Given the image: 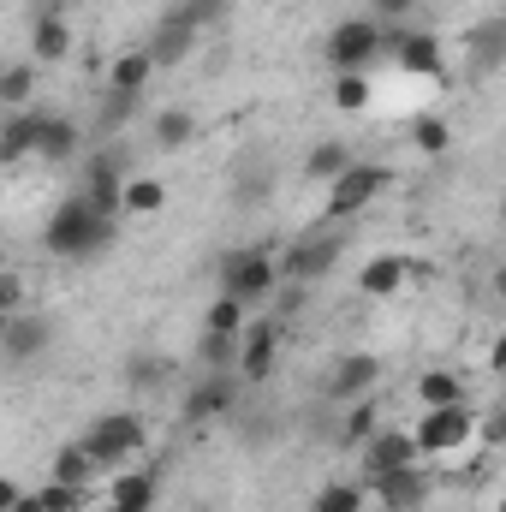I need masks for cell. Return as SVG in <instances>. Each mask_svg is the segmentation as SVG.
Here are the masks:
<instances>
[{"mask_svg": "<svg viewBox=\"0 0 506 512\" xmlns=\"http://www.w3.org/2000/svg\"><path fill=\"white\" fill-rule=\"evenodd\" d=\"M114 239H120V215H96L84 197H66L42 227V245L66 262H96Z\"/></svg>", "mask_w": 506, "mask_h": 512, "instance_id": "cell-1", "label": "cell"}, {"mask_svg": "<svg viewBox=\"0 0 506 512\" xmlns=\"http://www.w3.org/2000/svg\"><path fill=\"white\" fill-rule=\"evenodd\" d=\"M143 441H149V429H143V417L137 411H108V417H96L90 429H84V453H90V465H108V471H126L131 459L143 453Z\"/></svg>", "mask_w": 506, "mask_h": 512, "instance_id": "cell-2", "label": "cell"}, {"mask_svg": "<svg viewBox=\"0 0 506 512\" xmlns=\"http://www.w3.org/2000/svg\"><path fill=\"white\" fill-rule=\"evenodd\" d=\"M274 286H280V262H274L268 245H245V251L221 256V292H227V298L262 304V298H274Z\"/></svg>", "mask_w": 506, "mask_h": 512, "instance_id": "cell-3", "label": "cell"}, {"mask_svg": "<svg viewBox=\"0 0 506 512\" xmlns=\"http://www.w3.org/2000/svg\"><path fill=\"white\" fill-rule=\"evenodd\" d=\"M322 54H328V66H334V72H364V66H376L381 24H376V18H340V24L328 30Z\"/></svg>", "mask_w": 506, "mask_h": 512, "instance_id": "cell-4", "label": "cell"}, {"mask_svg": "<svg viewBox=\"0 0 506 512\" xmlns=\"http://www.w3.org/2000/svg\"><path fill=\"white\" fill-rule=\"evenodd\" d=\"M381 191H387V167H381V161H352V167L328 185V221H352V215H364Z\"/></svg>", "mask_w": 506, "mask_h": 512, "instance_id": "cell-5", "label": "cell"}, {"mask_svg": "<svg viewBox=\"0 0 506 512\" xmlns=\"http://www.w3.org/2000/svg\"><path fill=\"white\" fill-rule=\"evenodd\" d=\"M465 441H471V405H435V411H423V423L411 429L417 459H423V453L441 459V453H453V447H465Z\"/></svg>", "mask_w": 506, "mask_h": 512, "instance_id": "cell-6", "label": "cell"}, {"mask_svg": "<svg viewBox=\"0 0 506 512\" xmlns=\"http://www.w3.org/2000/svg\"><path fill=\"white\" fill-rule=\"evenodd\" d=\"M126 149H102V155H90L84 161V203L96 209V215H120V191H126Z\"/></svg>", "mask_w": 506, "mask_h": 512, "instance_id": "cell-7", "label": "cell"}, {"mask_svg": "<svg viewBox=\"0 0 506 512\" xmlns=\"http://www.w3.org/2000/svg\"><path fill=\"white\" fill-rule=\"evenodd\" d=\"M48 346H54V322H48L42 310H30V316H6L0 358H12V364H36Z\"/></svg>", "mask_w": 506, "mask_h": 512, "instance_id": "cell-8", "label": "cell"}, {"mask_svg": "<svg viewBox=\"0 0 506 512\" xmlns=\"http://www.w3.org/2000/svg\"><path fill=\"white\" fill-rule=\"evenodd\" d=\"M334 256H340V233H322V239L310 233V239H298L292 251L274 256V262H280V280H298L304 286V280H322L334 268Z\"/></svg>", "mask_w": 506, "mask_h": 512, "instance_id": "cell-9", "label": "cell"}, {"mask_svg": "<svg viewBox=\"0 0 506 512\" xmlns=\"http://www.w3.org/2000/svg\"><path fill=\"white\" fill-rule=\"evenodd\" d=\"M274 358H280V322H251V328H239V376L245 382H268V370H274Z\"/></svg>", "mask_w": 506, "mask_h": 512, "instance_id": "cell-10", "label": "cell"}, {"mask_svg": "<svg viewBox=\"0 0 506 512\" xmlns=\"http://www.w3.org/2000/svg\"><path fill=\"white\" fill-rule=\"evenodd\" d=\"M233 399H239V382H233L227 370H209L203 382L185 393V417H191V423H203V417H227Z\"/></svg>", "mask_w": 506, "mask_h": 512, "instance_id": "cell-11", "label": "cell"}, {"mask_svg": "<svg viewBox=\"0 0 506 512\" xmlns=\"http://www.w3.org/2000/svg\"><path fill=\"white\" fill-rule=\"evenodd\" d=\"M42 120H48V108H18V114H6V120H0V167H6V161H30V155H36Z\"/></svg>", "mask_w": 506, "mask_h": 512, "instance_id": "cell-12", "label": "cell"}, {"mask_svg": "<svg viewBox=\"0 0 506 512\" xmlns=\"http://www.w3.org/2000/svg\"><path fill=\"white\" fill-rule=\"evenodd\" d=\"M405 465H417L411 429H376V435L364 441V471H370V477H381V471H405Z\"/></svg>", "mask_w": 506, "mask_h": 512, "instance_id": "cell-13", "label": "cell"}, {"mask_svg": "<svg viewBox=\"0 0 506 512\" xmlns=\"http://www.w3.org/2000/svg\"><path fill=\"white\" fill-rule=\"evenodd\" d=\"M376 376H381V364L370 358V352H346L340 364H334V376H328V399H364L370 387H376Z\"/></svg>", "mask_w": 506, "mask_h": 512, "instance_id": "cell-14", "label": "cell"}, {"mask_svg": "<svg viewBox=\"0 0 506 512\" xmlns=\"http://www.w3.org/2000/svg\"><path fill=\"white\" fill-rule=\"evenodd\" d=\"M370 483H376V495L393 512H417L423 501H429V477H423L417 465H405V471H381V477H370Z\"/></svg>", "mask_w": 506, "mask_h": 512, "instance_id": "cell-15", "label": "cell"}, {"mask_svg": "<svg viewBox=\"0 0 506 512\" xmlns=\"http://www.w3.org/2000/svg\"><path fill=\"white\" fill-rule=\"evenodd\" d=\"M66 54H72V24H66L60 12L30 18V60H36V66H54V60H66Z\"/></svg>", "mask_w": 506, "mask_h": 512, "instance_id": "cell-16", "label": "cell"}, {"mask_svg": "<svg viewBox=\"0 0 506 512\" xmlns=\"http://www.w3.org/2000/svg\"><path fill=\"white\" fill-rule=\"evenodd\" d=\"M393 54H399V66H405L411 78H435V72H441V42H435L429 30H405V36L393 42Z\"/></svg>", "mask_w": 506, "mask_h": 512, "instance_id": "cell-17", "label": "cell"}, {"mask_svg": "<svg viewBox=\"0 0 506 512\" xmlns=\"http://www.w3.org/2000/svg\"><path fill=\"white\" fill-rule=\"evenodd\" d=\"M78 143H84L78 120L48 114V120H42V137H36V161H72V155H78Z\"/></svg>", "mask_w": 506, "mask_h": 512, "instance_id": "cell-18", "label": "cell"}, {"mask_svg": "<svg viewBox=\"0 0 506 512\" xmlns=\"http://www.w3.org/2000/svg\"><path fill=\"white\" fill-rule=\"evenodd\" d=\"M405 286V256H370L364 274H358V292L364 298H393Z\"/></svg>", "mask_w": 506, "mask_h": 512, "instance_id": "cell-19", "label": "cell"}, {"mask_svg": "<svg viewBox=\"0 0 506 512\" xmlns=\"http://www.w3.org/2000/svg\"><path fill=\"white\" fill-rule=\"evenodd\" d=\"M155 507V471H120L108 512H149Z\"/></svg>", "mask_w": 506, "mask_h": 512, "instance_id": "cell-20", "label": "cell"}, {"mask_svg": "<svg viewBox=\"0 0 506 512\" xmlns=\"http://www.w3.org/2000/svg\"><path fill=\"white\" fill-rule=\"evenodd\" d=\"M191 42H197V30H185L179 18H161V30H155V42L143 48L155 66H179L185 54H191Z\"/></svg>", "mask_w": 506, "mask_h": 512, "instance_id": "cell-21", "label": "cell"}, {"mask_svg": "<svg viewBox=\"0 0 506 512\" xmlns=\"http://www.w3.org/2000/svg\"><path fill=\"white\" fill-rule=\"evenodd\" d=\"M36 78H42L36 60H6V72H0V108H30Z\"/></svg>", "mask_w": 506, "mask_h": 512, "instance_id": "cell-22", "label": "cell"}, {"mask_svg": "<svg viewBox=\"0 0 506 512\" xmlns=\"http://www.w3.org/2000/svg\"><path fill=\"white\" fill-rule=\"evenodd\" d=\"M352 161H358V155H352L346 143H316V149L304 155V173H310V179H322V185H334Z\"/></svg>", "mask_w": 506, "mask_h": 512, "instance_id": "cell-23", "label": "cell"}, {"mask_svg": "<svg viewBox=\"0 0 506 512\" xmlns=\"http://www.w3.org/2000/svg\"><path fill=\"white\" fill-rule=\"evenodd\" d=\"M191 137H197V114L191 108H161L155 114V143L161 149H185Z\"/></svg>", "mask_w": 506, "mask_h": 512, "instance_id": "cell-24", "label": "cell"}, {"mask_svg": "<svg viewBox=\"0 0 506 512\" xmlns=\"http://www.w3.org/2000/svg\"><path fill=\"white\" fill-rule=\"evenodd\" d=\"M417 399H423V411H435V405H465V382H459L453 370H429V376L417 382Z\"/></svg>", "mask_w": 506, "mask_h": 512, "instance_id": "cell-25", "label": "cell"}, {"mask_svg": "<svg viewBox=\"0 0 506 512\" xmlns=\"http://www.w3.org/2000/svg\"><path fill=\"white\" fill-rule=\"evenodd\" d=\"M161 203H167L161 179H126V191H120V215H155Z\"/></svg>", "mask_w": 506, "mask_h": 512, "instance_id": "cell-26", "label": "cell"}, {"mask_svg": "<svg viewBox=\"0 0 506 512\" xmlns=\"http://www.w3.org/2000/svg\"><path fill=\"white\" fill-rule=\"evenodd\" d=\"M227 12H233V0H179V6H167V18H179L185 30H209Z\"/></svg>", "mask_w": 506, "mask_h": 512, "instance_id": "cell-27", "label": "cell"}, {"mask_svg": "<svg viewBox=\"0 0 506 512\" xmlns=\"http://www.w3.org/2000/svg\"><path fill=\"white\" fill-rule=\"evenodd\" d=\"M376 435V399H346V423H340V441L346 447H364Z\"/></svg>", "mask_w": 506, "mask_h": 512, "instance_id": "cell-28", "label": "cell"}, {"mask_svg": "<svg viewBox=\"0 0 506 512\" xmlns=\"http://www.w3.org/2000/svg\"><path fill=\"white\" fill-rule=\"evenodd\" d=\"M149 72H155V60H149V54H120V60H114V72H108V90H131V96H143Z\"/></svg>", "mask_w": 506, "mask_h": 512, "instance_id": "cell-29", "label": "cell"}, {"mask_svg": "<svg viewBox=\"0 0 506 512\" xmlns=\"http://www.w3.org/2000/svg\"><path fill=\"white\" fill-rule=\"evenodd\" d=\"M90 471H96V465H90V453H84L78 441H66V447L54 453V483H72V489H84V483H90Z\"/></svg>", "mask_w": 506, "mask_h": 512, "instance_id": "cell-30", "label": "cell"}, {"mask_svg": "<svg viewBox=\"0 0 506 512\" xmlns=\"http://www.w3.org/2000/svg\"><path fill=\"white\" fill-rule=\"evenodd\" d=\"M334 108L340 114H364L370 108V78L364 72H340L334 78Z\"/></svg>", "mask_w": 506, "mask_h": 512, "instance_id": "cell-31", "label": "cell"}, {"mask_svg": "<svg viewBox=\"0 0 506 512\" xmlns=\"http://www.w3.org/2000/svg\"><path fill=\"white\" fill-rule=\"evenodd\" d=\"M197 358H203L209 370H233V364H239V334H209V328H203Z\"/></svg>", "mask_w": 506, "mask_h": 512, "instance_id": "cell-32", "label": "cell"}, {"mask_svg": "<svg viewBox=\"0 0 506 512\" xmlns=\"http://www.w3.org/2000/svg\"><path fill=\"white\" fill-rule=\"evenodd\" d=\"M411 143H417L423 155H447V149H453V131H447V120L423 114V120H411Z\"/></svg>", "mask_w": 506, "mask_h": 512, "instance_id": "cell-33", "label": "cell"}, {"mask_svg": "<svg viewBox=\"0 0 506 512\" xmlns=\"http://www.w3.org/2000/svg\"><path fill=\"white\" fill-rule=\"evenodd\" d=\"M203 328H209V334H239V328H245V304L221 292V298L209 304V316H203Z\"/></svg>", "mask_w": 506, "mask_h": 512, "instance_id": "cell-34", "label": "cell"}, {"mask_svg": "<svg viewBox=\"0 0 506 512\" xmlns=\"http://www.w3.org/2000/svg\"><path fill=\"white\" fill-rule=\"evenodd\" d=\"M310 512H364V489L358 483H328Z\"/></svg>", "mask_w": 506, "mask_h": 512, "instance_id": "cell-35", "label": "cell"}, {"mask_svg": "<svg viewBox=\"0 0 506 512\" xmlns=\"http://www.w3.org/2000/svg\"><path fill=\"white\" fill-rule=\"evenodd\" d=\"M167 376V358L161 352H131L126 358V387H155Z\"/></svg>", "mask_w": 506, "mask_h": 512, "instance_id": "cell-36", "label": "cell"}, {"mask_svg": "<svg viewBox=\"0 0 506 512\" xmlns=\"http://www.w3.org/2000/svg\"><path fill=\"white\" fill-rule=\"evenodd\" d=\"M501 42H506V24L501 18H489L477 36H471V48H477V66L489 72V66H501Z\"/></svg>", "mask_w": 506, "mask_h": 512, "instance_id": "cell-37", "label": "cell"}, {"mask_svg": "<svg viewBox=\"0 0 506 512\" xmlns=\"http://www.w3.org/2000/svg\"><path fill=\"white\" fill-rule=\"evenodd\" d=\"M36 501H42V512H84V489H72V483H48V489H36Z\"/></svg>", "mask_w": 506, "mask_h": 512, "instance_id": "cell-38", "label": "cell"}, {"mask_svg": "<svg viewBox=\"0 0 506 512\" xmlns=\"http://www.w3.org/2000/svg\"><path fill=\"white\" fill-rule=\"evenodd\" d=\"M131 114H137V96H131V90H108V102H102V131L131 126Z\"/></svg>", "mask_w": 506, "mask_h": 512, "instance_id": "cell-39", "label": "cell"}, {"mask_svg": "<svg viewBox=\"0 0 506 512\" xmlns=\"http://www.w3.org/2000/svg\"><path fill=\"white\" fill-rule=\"evenodd\" d=\"M18 304H24V280L0 274V316H18Z\"/></svg>", "mask_w": 506, "mask_h": 512, "instance_id": "cell-40", "label": "cell"}, {"mask_svg": "<svg viewBox=\"0 0 506 512\" xmlns=\"http://www.w3.org/2000/svg\"><path fill=\"white\" fill-rule=\"evenodd\" d=\"M18 495H24V489H18L12 477H0V512H12V501H18Z\"/></svg>", "mask_w": 506, "mask_h": 512, "instance_id": "cell-41", "label": "cell"}, {"mask_svg": "<svg viewBox=\"0 0 506 512\" xmlns=\"http://www.w3.org/2000/svg\"><path fill=\"white\" fill-rule=\"evenodd\" d=\"M12 512H42V501H36V495H18V501H12Z\"/></svg>", "mask_w": 506, "mask_h": 512, "instance_id": "cell-42", "label": "cell"}, {"mask_svg": "<svg viewBox=\"0 0 506 512\" xmlns=\"http://www.w3.org/2000/svg\"><path fill=\"white\" fill-rule=\"evenodd\" d=\"M381 12H411V6H417V0H376Z\"/></svg>", "mask_w": 506, "mask_h": 512, "instance_id": "cell-43", "label": "cell"}, {"mask_svg": "<svg viewBox=\"0 0 506 512\" xmlns=\"http://www.w3.org/2000/svg\"><path fill=\"white\" fill-rule=\"evenodd\" d=\"M0 334H6V316H0Z\"/></svg>", "mask_w": 506, "mask_h": 512, "instance_id": "cell-44", "label": "cell"}, {"mask_svg": "<svg viewBox=\"0 0 506 512\" xmlns=\"http://www.w3.org/2000/svg\"><path fill=\"white\" fill-rule=\"evenodd\" d=\"M197 512H215V507H197Z\"/></svg>", "mask_w": 506, "mask_h": 512, "instance_id": "cell-45", "label": "cell"}, {"mask_svg": "<svg viewBox=\"0 0 506 512\" xmlns=\"http://www.w3.org/2000/svg\"><path fill=\"white\" fill-rule=\"evenodd\" d=\"M0 72H6V60H0Z\"/></svg>", "mask_w": 506, "mask_h": 512, "instance_id": "cell-46", "label": "cell"}]
</instances>
